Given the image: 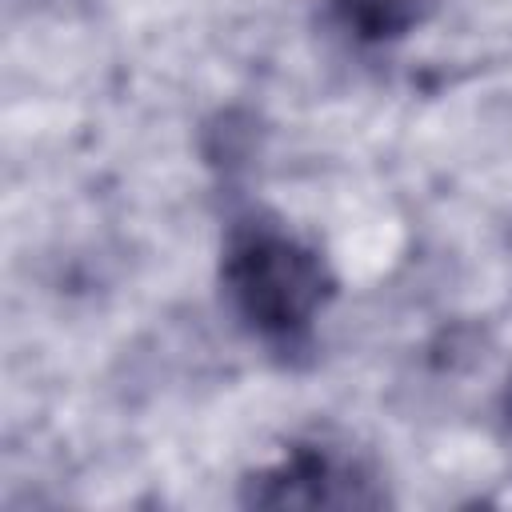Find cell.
<instances>
[{
  "mask_svg": "<svg viewBox=\"0 0 512 512\" xmlns=\"http://www.w3.org/2000/svg\"><path fill=\"white\" fill-rule=\"evenodd\" d=\"M420 4L424 0H332L340 24L356 40H372V44L404 36L420 20Z\"/></svg>",
  "mask_w": 512,
  "mask_h": 512,
  "instance_id": "3957f363",
  "label": "cell"
},
{
  "mask_svg": "<svg viewBox=\"0 0 512 512\" xmlns=\"http://www.w3.org/2000/svg\"><path fill=\"white\" fill-rule=\"evenodd\" d=\"M244 504L260 508H376L380 480L364 460L332 444H296L244 480Z\"/></svg>",
  "mask_w": 512,
  "mask_h": 512,
  "instance_id": "7a4b0ae2",
  "label": "cell"
},
{
  "mask_svg": "<svg viewBox=\"0 0 512 512\" xmlns=\"http://www.w3.org/2000/svg\"><path fill=\"white\" fill-rule=\"evenodd\" d=\"M220 284L248 336L284 360L312 348L316 320L332 300V272L324 256L264 216H248L228 228Z\"/></svg>",
  "mask_w": 512,
  "mask_h": 512,
  "instance_id": "6da1fadb",
  "label": "cell"
},
{
  "mask_svg": "<svg viewBox=\"0 0 512 512\" xmlns=\"http://www.w3.org/2000/svg\"><path fill=\"white\" fill-rule=\"evenodd\" d=\"M508 440H512V396H508Z\"/></svg>",
  "mask_w": 512,
  "mask_h": 512,
  "instance_id": "277c9868",
  "label": "cell"
}]
</instances>
